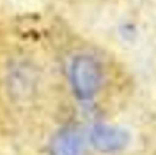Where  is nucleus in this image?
<instances>
[{
    "instance_id": "f257e3e1",
    "label": "nucleus",
    "mask_w": 156,
    "mask_h": 155,
    "mask_svg": "<svg viewBox=\"0 0 156 155\" xmlns=\"http://www.w3.org/2000/svg\"><path fill=\"white\" fill-rule=\"evenodd\" d=\"M69 82L74 96L79 100L89 101L96 97L101 88L102 66L90 54H78L70 63Z\"/></svg>"
},
{
    "instance_id": "f03ea898",
    "label": "nucleus",
    "mask_w": 156,
    "mask_h": 155,
    "mask_svg": "<svg viewBox=\"0 0 156 155\" xmlns=\"http://www.w3.org/2000/svg\"><path fill=\"white\" fill-rule=\"evenodd\" d=\"M90 141L102 153H116L126 147L129 135L123 129L117 126L97 124L90 131Z\"/></svg>"
},
{
    "instance_id": "7ed1b4c3",
    "label": "nucleus",
    "mask_w": 156,
    "mask_h": 155,
    "mask_svg": "<svg viewBox=\"0 0 156 155\" xmlns=\"http://www.w3.org/2000/svg\"><path fill=\"white\" fill-rule=\"evenodd\" d=\"M48 155H84V136L76 125H65L52 136Z\"/></svg>"
}]
</instances>
